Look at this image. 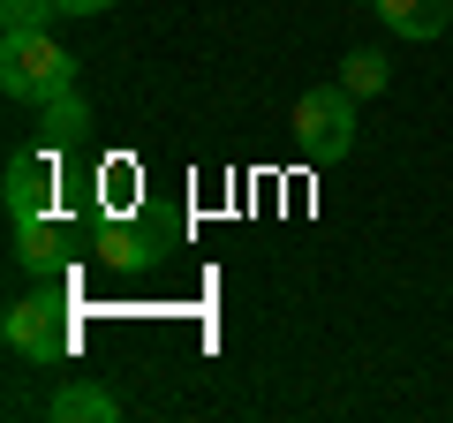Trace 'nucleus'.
Instances as JSON below:
<instances>
[{
  "mask_svg": "<svg viewBox=\"0 0 453 423\" xmlns=\"http://www.w3.org/2000/svg\"><path fill=\"white\" fill-rule=\"evenodd\" d=\"M38 121H46V144H76L91 129V106H83V91H61V98L38 106Z\"/></svg>",
  "mask_w": 453,
  "mask_h": 423,
  "instance_id": "obj_9",
  "label": "nucleus"
},
{
  "mask_svg": "<svg viewBox=\"0 0 453 423\" xmlns=\"http://www.w3.org/2000/svg\"><path fill=\"white\" fill-rule=\"evenodd\" d=\"M113 416H121V393L98 386V378H68L46 401V423H113Z\"/></svg>",
  "mask_w": 453,
  "mask_h": 423,
  "instance_id": "obj_5",
  "label": "nucleus"
},
{
  "mask_svg": "<svg viewBox=\"0 0 453 423\" xmlns=\"http://www.w3.org/2000/svg\"><path fill=\"white\" fill-rule=\"evenodd\" d=\"M106 8H121V0H61V16H106Z\"/></svg>",
  "mask_w": 453,
  "mask_h": 423,
  "instance_id": "obj_12",
  "label": "nucleus"
},
{
  "mask_svg": "<svg viewBox=\"0 0 453 423\" xmlns=\"http://www.w3.org/2000/svg\"><path fill=\"white\" fill-rule=\"evenodd\" d=\"M83 250H91V265H106V273H144L151 265V242L136 227H121V219H98V227L83 235Z\"/></svg>",
  "mask_w": 453,
  "mask_h": 423,
  "instance_id": "obj_6",
  "label": "nucleus"
},
{
  "mask_svg": "<svg viewBox=\"0 0 453 423\" xmlns=\"http://www.w3.org/2000/svg\"><path fill=\"white\" fill-rule=\"evenodd\" d=\"M378 16H386L393 38H408V46H423V38H438L453 23V0H371Z\"/></svg>",
  "mask_w": 453,
  "mask_h": 423,
  "instance_id": "obj_7",
  "label": "nucleus"
},
{
  "mask_svg": "<svg viewBox=\"0 0 453 423\" xmlns=\"http://www.w3.org/2000/svg\"><path fill=\"white\" fill-rule=\"evenodd\" d=\"M340 83H348V91H356V98L386 91V53H378V46H356V53H348V61H340Z\"/></svg>",
  "mask_w": 453,
  "mask_h": 423,
  "instance_id": "obj_11",
  "label": "nucleus"
},
{
  "mask_svg": "<svg viewBox=\"0 0 453 423\" xmlns=\"http://www.w3.org/2000/svg\"><path fill=\"white\" fill-rule=\"evenodd\" d=\"M0 341L16 348L23 363H61L68 348H76V326H68V310L53 303V295H23V303H8V318H0Z\"/></svg>",
  "mask_w": 453,
  "mask_h": 423,
  "instance_id": "obj_3",
  "label": "nucleus"
},
{
  "mask_svg": "<svg viewBox=\"0 0 453 423\" xmlns=\"http://www.w3.org/2000/svg\"><path fill=\"white\" fill-rule=\"evenodd\" d=\"M61 16V0H0V38H38Z\"/></svg>",
  "mask_w": 453,
  "mask_h": 423,
  "instance_id": "obj_10",
  "label": "nucleus"
},
{
  "mask_svg": "<svg viewBox=\"0 0 453 423\" xmlns=\"http://www.w3.org/2000/svg\"><path fill=\"white\" fill-rule=\"evenodd\" d=\"M76 53L68 46H53L46 31L38 38H0V91L16 98V106H46V98H61V91H76Z\"/></svg>",
  "mask_w": 453,
  "mask_h": 423,
  "instance_id": "obj_1",
  "label": "nucleus"
},
{
  "mask_svg": "<svg viewBox=\"0 0 453 423\" xmlns=\"http://www.w3.org/2000/svg\"><path fill=\"white\" fill-rule=\"evenodd\" d=\"M16 265H23V273H61V265H68V235L53 227V219L16 227Z\"/></svg>",
  "mask_w": 453,
  "mask_h": 423,
  "instance_id": "obj_8",
  "label": "nucleus"
},
{
  "mask_svg": "<svg viewBox=\"0 0 453 423\" xmlns=\"http://www.w3.org/2000/svg\"><path fill=\"white\" fill-rule=\"evenodd\" d=\"M46 196H53V159L46 151H16V159H8V219H16V227L46 219Z\"/></svg>",
  "mask_w": 453,
  "mask_h": 423,
  "instance_id": "obj_4",
  "label": "nucleus"
},
{
  "mask_svg": "<svg viewBox=\"0 0 453 423\" xmlns=\"http://www.w3.org/2000/svg\"><path fill=\"white\" fill-rule=\"evenodd\" d=\"M295 136H303V151L318 166H333V159H348L356 151V91L348 83H310L303 98H295Z\"/></svg>",
  "mask_w": 453,
  "mask_h": 423,
  "instance_id": "obj_2",
  "label": "nucleus"
}]
</instances>
